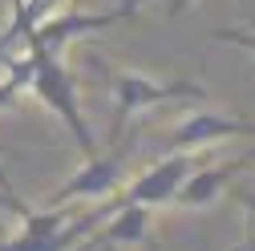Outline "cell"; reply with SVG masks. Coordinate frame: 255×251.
Returning <instances> with one entry per match:
<instances>
[{
	"mask_svg": "<svg viewBox=\"0 0 255 251\" xmlns=\"http://www.w3.org/2000/svg\"><path fill=\"white\" fill-rule=\"evenodd\" d=\"M186 4H195V0H170V8H166V12H170V16H178Z\"/></svg>",
	"mask_w": 255,
	"mask_h": 251,
	"instance_id": "12",
	"label": "cell"
},
{
	"mask_svg": "<svg viewBox=\"0 0 255 251\" xmlns=\"http://www.w3.org/2000/svg\"><path fill=\"white\" fill-rule=\"evenodd\" d=\"M243 207H251V247L247 251H255V195H243Z\"/></svg>",
	"mask_w": 255,
	"mask_h": 251,
	"instance_id": "11",
	"label": "cell"
},
{
	"mask_svg": "<svg viewBox=\"0 0 255 251\" xmlns=\"http://www.w3.org/2000/svg\"><path fill=\"white\" fill-rule=\"evenodd\" d=\"M199 166L195 150H166V158H158L154 166H146L126 191H114L110 199H98L106 211L122 207V203H142V207H170L178 186L186 182V174Z\"/></svg>",
	"mask_w": 255,
	"mask_h": 251,
	"instance_id": "3",
	"label": "cell"
},
{
	"mask_svg": "<svg viewBox=\"0 0 255 251\" xmlns=\"http://www.w3.org/2000/svg\"><path fill=\"white\" fill-rule=\"evenodd\" d=\"M110 211L98 203L93 211H85V215H77V219H65L57 231H49V235H41V239H8V243H0V251H73L81 239H89L93 231H98V223L106 219Z\"/></svg>",
	"mask_w": 255,
	"mask_h": 251,
	"instance_id": "7",
	"label": "cell"
},
{
	"mask_svg": "<svg viewBox=\"0 0 255 251\" xmlns=\"http://www.w3.org/2000/svg\"><path fill=\"white\" fill-rule=\"evenodd\" d=\"M0 207H12L16 215H24V211H28V207H24V203H20L16 195H8V191H0Z\"/></svg>",
	"mask_w": 255,
	"mask_h": 251,
	"instance_id": "10",
	"label": "cell"
},
{
	"mask_svg": "<svg viewBox=\"0 0 255 251\" xmlns=\"http://www.w3.org/2000/svg\"><path fill=\"white\" fill-rule=\"evenodd\" d=\"M219 138H255V122L227 118V114H190L170 130L166 150H199V146H215Z\"/></svg>",
	"mask_w": 255,
	"mask_h": 251,
	"instance_id": "5",
	"label": "cell"
},
{
	"mask_svg": "<svg viewBox=\"0 0 255 251\" xmlns=\"http://www.w3.org/2000/svg\"><path fill=\"white\" fill-rule=\"evenodd\" d=\"M150 227V207L142 203H122L98 223V251H122L130 243H142Z\"/></svg>",
	"mask_w": 255,
	"mask_h": 251,
	"instance_id": "8",
	"label": "cell"
},
{
	"mask_svg": "<svg viewBox=\"0 0 255 251\" xmlns=\"http://www.w3.org/2000/svg\"><path fill=\"white\" fill-rule=\"evenodd\" d=\"M122 170H126V146L114 142V150H98L93 158H85V166L61 186L49 199V207H65L73 199H110L114 191H122Z\"/></svg>",
	"mask_w": 255,
	"mask_h": 251,
	"instance_id": "4",
	"label": "cell"
},
{
	"mask_svg": "<svg viewBox=\"0 0 255 251\" xmlns=\"http://www.w3.org/2000/svg\"><path fill=\"white\" fill-rule=\"evenodd\" d=\"M0 65L8 69V81L16 89H33L37 98L65 122V130L73 134L77 150L85 158L98 154V138H93L89 122L81 114V102H77V81L69 73V65L61 61V53H37V49H24V57H4Z\"/></svg>",
	"mask_w": 255,
	"mask_h": 251,
	"instance_id": "1",
	"label": "cell"
},
{
	"mask_svg": "<svg viewBox=\"0 0 255 251\" xmlns=\"http://www.w3.org/2000/svg\"><path fill=\"white\" fill-rule=\"evenodd\" d=\"M247 166H255V150H247V154H239V158H231V162H219V166H207V170H190L186 174V182L178 186V195H174V203L178 207H186V211H195V207H207L219 191H223V182H227L231 174H239V170H247Z\"/></svg>",
	"mask_w": 255,
	"mask_h": 251,
	"instance_id": "6",
	"label": "cell"
},
{
	"mask_svg": "<svg viewBox=\"0 0 255 251\" xmlns=\"http://www.w3.org/2000/svg\"><path fill=\"white\" fill-rule=\"evenodd\" d=\"M215 41H223V45H239V49L255 53V33H247V28H219Z\"/></svg>",
	"mask_w": 255,
	"mask_h": 251,
	"instance_id": "9",
	"label": "cell"
},
{
	"mask_svg": "<svg viewBox=\"0 0 255 251\" xmlns=\"http://www.w3.org/2000/svg\"><path fill=\"white\" fill-rule=\"evenodd\" d=\"M89 65L98 69L110 89H114V130H110V142L122 138L126 122L142 110H154V106H166V102H182V98H207V89L199 81H186V77H174V81H154L146 73H130V69H114L110 61L102 57H89Z\"/></svg>",
	"mask_w": 255,
	"mask_h": 251,
	"instance_id": "2",
	"label": "cell"
}]
</instances>
